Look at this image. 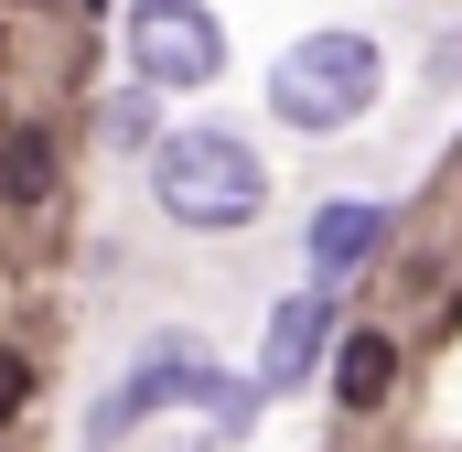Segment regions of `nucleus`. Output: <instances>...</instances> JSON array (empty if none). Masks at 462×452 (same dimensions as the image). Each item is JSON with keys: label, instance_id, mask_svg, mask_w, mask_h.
Masks as SVG:
<instances>
[{"label": "nucleus", "instance_id": "obj_1", "mask_svg": "<svg viewBox=\"0 0 462 452\" xmlns=\"http://www.w3.org/2000/svg\"><path fill=\"white\" fill-rule=\"evenodd\" d=\"M151 205L194 237H236L269 216V162L236 129H172V140H151Z\"/></svg>", "mask_w": 462, "mask_h": 452}, {"label": "nucleus", "instance_id": "obj_2", "mask_svg": "<svg viewBox=\"0 0 462 452\" xmlns=\"http://www.w3.org/2000/svg\"><path fill=\"white\" fill-rule=\"evenodd\" d=\"M387 98V54L365 43V33H301L280 65H269V118L280 129H301V140H334V129H355V118Z\"/></svg>", "mask_w": 462, "mask_h": 452}, {"label": "nucleus", "instance_id": "obj_3", "mask_svg": "<svg viewBox=\"0 0 462 452\" xmlns=\"http://www.w3.org/2000/svg\"><path fill=\"white\" fill-rule=\"evenodd\" d=\"M129 65H140L151 98L162 87H216L226 76V33H216L205 0H140L129 11Z\"/></svg>", "mask_w": 462, "mask_h": 452}, {"label": "nucleus", "instance_id": "obj_4", "mask_svg": "<svg viewBox=\"0 0 462 452\" xmlns=\"http://www.w3.org/2000/svg\"><path fill=\"white\" fill-rule=\"evenodd\" d=\"M216 388H226V377H216V355H205V344H194V334H162V344H151V355L108 388V410H97L87 452H108L129 420H151V410H172V399H216Z\"/></svg>", "mask_w": 462, "mask_h": 452}, {"label": "nucleus", "instance_id": "obj_5", "mask_svg": "<svg viewBox=\"0 0 462 452\" xmlns=\"http://www.w3.org/2000/svg\"><path fill=\"white\" fill-rule=\"evenodd\" d=\"M323 355H334V302H323V291H291V302L269 313V344H258V377H247V388L280 399V388H301Z\"/></svg>", "mask_w": 462, "mask_h": 452}, {"label": "nucleus", "instance_id": "obj_6", "mask_svg": "<svg viewBox=\"0 0 462 452\" xmlns=\"http://www.w3.org/2000/svg\"><path fill=\"white\" fill-rule=\"evenodd\" d=\"M301 248H312V280H355V269L387 248V205H323Z\"/></svg>", "mask_w": 462, "mask_h": 452}, {"label": "nucleus", "instance_id": "obj_7", "mask_svg": "<svg viewBox=\"0 0 462 452\" xmlns=\"http://www.w3.org/2000/svg\"><path fill=\"white\" fill-rule=\"evenodd\" d=\"M387 388H398V334L355 324V334L334 344V399H345L355 420H365V410H387Z\"/></svg>", "mask_w": 462, "mask_h": 452}, {"label": "nucleus", "instance_id": "obj_8", "mask_svg": "<svg viewBox=\"0 0 462 452\" xmlns=\"http://www.w3.org/2000/svg\"><path fill=\"white\" fill-rule=\"evenodd\" d=\"M0 194H11V205H43V194H54V129H32V118L0 129Z\"/></svg>", "mask_w": 462, "mask_h": 452}, {"label": "nucleus", "instance_id": "obj_9", "mask_svg": "<svg viewBox=\"0 0 462 452\" xmlns=\"http://www.w3.org/2000/svg\"><path fill=\"white\" fill-rule=\"evenodd\" d=\"M22 399H32V355H22V344H0V431L22 420Z\"/></svg>", "mask_w": 462, "mask_h": 452}]
</instances>
